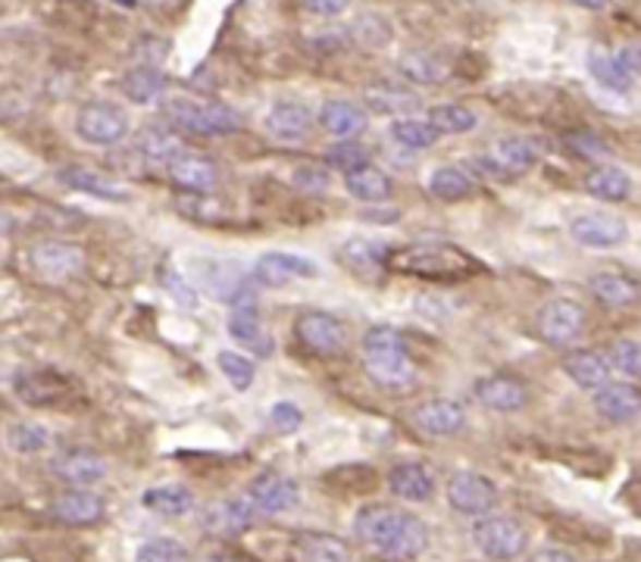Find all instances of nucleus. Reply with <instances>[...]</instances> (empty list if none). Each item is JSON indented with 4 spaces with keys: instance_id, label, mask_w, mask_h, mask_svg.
Segmentation results:
<instances>
[{
    "instance_id": "1",
    "label": "nucleus",
    "mask_w": 641,
    "mask_h": 562,
    "mask_svg": "<svg viewBox=\"0 0 641 562\" xmlns=\"http://www.w3.org/2000/svg\"><path fill=\"white\" fill-rule=\"evenodd\" d=\"M356 540L379 553L382 560H413L428 547V528L420 515L410 510H398V506H385V503H373L363 506L354 518Z\"/></svg>"
},
{
    "instance_id": "2",
    "label": "nucleus",
    "mask_w": 641,
    "mask_h": 562,
    "mask_svg": "<svg viewBox=\"0 0 641 562\" xmlns=\"http://www.w3.org/2000/svg\"><path fill=\"white\" fill-rule=\"evenodd\" d=\"M398 276H413L423 281H467L473 279L475 272H482V262L467 254L457 244H445V241H426V244H407L391 251L388 266Z\"/></svg>"
},
{
    "instance_id": "3",
    "label": "nucleus",
    "mask_w": 641,
    "mask_h": 562,
    "mask_svg": "<svg viewBox=\"0 0 641 562\" xmlns=\"http://www.w3.org/2000/svg\"><path fill=\"white\" fill-rule=\"evenodd\" d=\"M363 369L385 391H407L416 378L404 334L391 326H373L363 334Z\"/></svg>"
},
{
    "instance_id": "4",
    "label": "nucleus",
    "mask_w": 641,
    "mask_h": 562,
    "mask_svg": "<svg viewBox=\"0 0 641 562\" xmlns=\"http://www.w3.org/2000/svg\"><path fill=\"white\" fill-rule=\"evenodd\" d=\"M164 117L176 132H189V135H204V138H216V135H232L241 129V117L229 103H201V100H189V97H172L164 103Z\"/></svg>"
},
{
    "instance_id": "5",
    "label": "nucleus",
    "mask_w": 641,
    "mask_h": 562,
    "mask_svg": "<svg viewBox=\"0 0 641 562\" xmlns=\"http://www.w3.org/2000/svg\"><path fill=\"white\" fill-rule=\"evenodd\" d=\"M475 547L488 557V560L510 562L523 557L529 547V535H525L523 522L513 515H482L473 528Z\"/></svg>"
},
{
    "instance_id": "6",
    "label": "nucleus",
    "mask_w": 641,
    "mask_h": 562,
    "mask_svg": "<svg viewBox=\"0 0 641 562\" xmlns=\"http://www.w3.org/2000/svg\"><path fill=\"white\" fill-rule=\"evenodd\" d=\"M539 163V150L529 138H500L492 144L488 154H479L473 160L475 172L488 175V179H520L525 172H532Z\"/></svg>"
},
{
    "instance_id": "7",
    "label": "nucleus",
    "mask_w": 641,
    "mask_h": 562,
    "mask_svg": "<svg viewBox=\"0 0 641 562\" xmlns=\"http://www.w3.org/2000/svg\"><path fill=\"white\" fill-rule=\"evenodd\" d=\"M28 266L32 272L48 284H63L75 279L85 269V251L72 241H38L28 251Z\"/></svg>"
},
{
    "instance_id": "8",
    "label": "nucleus",
    "mask_w": 641,
    "mask_h": 562,
    "mask_svg": "<svg viewBox=\"0 0 641 562\" xmlns=\"http://www.w3.org/2000/svg\"><path fill=\"white\" fill-rule=\"evenodd\" d=\"M75 135L92 147H113L129 135V117L107 100H92L75 117Z\"/></svg>"
},
{
    "instance_id": "9",
    "label": "nucleus",
    "mask_w": 641,
    "mask_h": 562,
    "mask_svg": "<svg viewBox=\"0 0 641 562\" xmlns=\"http://www.w3.org/2000/svg\"><path fill=\"white\" fill-rule=\"evenodd\" d=\"M448 503L457 515L482 518L498 506V488L482 472H453L448 481Z\"/></svg>"
},
{
    "instance_id": "10",
    "label": "nucleus",
    "mask_w": 641,
    "mask_h": 562,
    "mask_svg": "<svg viewBox=\"0 0 641 562\" xmlns=\"http://www.w3.org/2000/svg\"><path fill=\"white\" fill-rule=\"evenodd\" d=\"M194 288H204L214 301L235 304L241 294H247V272L235 259H201L194 266Z\"/></svg>"
},
{
    "instance_id": "11",
    "label": "nucleus",
    "mask_w": 641,
    "mask_h": 562,
    "mask_svg": "<svg viewBox=\"0 0 641 562\" xmlns=\"http://www.w3.org/2000/svg\"><path fill=\"white\" fill-rule=\"evenodd\" d=\"M570 237L589 251H614L629 241V225L614 212H582L570 222Z\"/></svg>"
},
{
    "instance_id": "12",
    "label": "nucleus",
    "mask_w": 641,
    "mask_h": 562,
    "mask_svg": "<svg viewBox=\"0 0 641 562\" xmlns=\"http://www.w3.org/2000/svg\"><path fill=\"white\" fill-rule=\"evenodd\" d=\"M229 334L235 338L238 344L251 356H273L276 351V341L273 334L263 328L261 309H257V301L251 294H241L235 304H232V313H229Z\"/></svg>"
},
{
    "instance_id": "13",
    "label": "nucleus",
    "mask_w": 641,
    "mask_h": 562,
    "mask_svg": "<svg viewBox=\"0 0 641 562\" xmlns=\"http://www.w3.org/2000/svg\"><path fill=\"white\" fill-rule=\"evenodd\" d=\"M535 326L547 344H572L585 331V309L570 297H554L539 309Z\"/></svg>"
},
{
    "instance_id": "14",
    "label": "nucleus",
    "mask_w": 641,
    "mask_h": 562,
    "mask_svg": "<svg viewBox=\"0 0 641 562\" xmlns=\"http://www.w3.org/2000/svg\"><path fill=\"white\" fill-rule=\"evenodd\" d=\"M294 334L316 356H332L344 347V322L332 313H323V309L301 313L294 319Z\"/></svg>"
},
{
    "instance_id": "15",
    "label": "nucleus",
    "mask_w": 641,
    "mask_h": 562,
    "mask_svg": "<svg viewBox=\"0 0 641 562\" xmlns=\"http://www.w3.org/2000/svg\"><path fill=\"white\" fill-rule=\"evenodd\" d=\"M247 500L261 515H282L291 506H298L301 500V488L294 478H288L282 472H263L251 481L247 488Z\"/></svg>"
},
{
    "instance_id": "16",
    "label": "nucleus",
    "mask_w": 641,
    "mask_h": 562,
    "mask_svg": "<svg viewBox=\"0 0 641 562\" xmlns=\"http://www.w3.org/2000/svg\"><path fill=\"white\" fill-rule=\"evenodd\" d=\"M319 266L310 257L301 254H288V251H269L254 262V281H261L266 288H286L291 281L316 279Z\"/></svg>"
},
{
    "instance_id": "17",
    "label": "nucleus",
    "mask_w": 641,
    "mask_h": 562,
    "mask_svg": "<svg viewBox=\"0 0 641 562\" xmlns=\"http://www.w3.org/2000/svg\"><path fill=\"white\" fill-rule=\"evenodd\" d=\"M257 515L261 513L251 506L247 497L244 500H216L201 510V525L210 538H238L254 525Z\"/></svg>"
},
{
    "instance_id": "18",
    "label": "nucleus",
    "mask_w": 641,
    "mask_h": 562,
    "mask_svg": "<svg viewBox=\"0 0 641 562\" xmlns=\"http://www.w3.org/2000/svg\"><path fill=\"white\" fill-rule=\"evenodd\" d=\"M266 132L279 144H301L313 129V113L301 100H276L266 113Z\"/></svg>"
},
{
    "instance_id": "19",
    "label": "nucleus",
    "mask_w": 641,
    "mask_h": 562,
    "mask_svg": "<svg viewBox=\"0 0 641 562\" xmlns=\"http://www.w3.org/2000/svg\"><path fill=\"white\" fill-rule=\"evenodd\" d=\"M53 475L60 481H66L70 488H92L97 485L104 475H107V460L95 453V450H85V447H75V450H63L53 463Z\"/></svg>"
},
{
    "instance_id": "20",
    "label": "nucleus",
    "mask_w": 641,
    "mask_h": 562,
    "mask_svg": "<svg viewBox=\"0 0 641 562\" xmlns=\"http://www.w3.org/2000/svg\"><path fill=\"white\" fill-rule=\"evenodd\" d=\"M475 400L492 413H520L525 406V384L513 375H485L473 388Z\"/></svg>"
},
{
    "instance_id": "21",
    "label": "nucleus",
    "mask_w": 641,
    "mask_h": 562,
    "mask_svg": "<svg viewBox=\"0 0 641 562\" xmlns=\"http://www.w3.org/2000/svg\"><path fill=\"white\" fill-rule=\"evenodd\" d=\"M592 403L594 413L614 425H629L641 416V391L636 384L610 381L601 391H594Z\"/></svg>"
},
{
    "instance_id": "22",
    "label": "nucleus",
    "mask_w": 641,
    "mask_h": 562,
    "mask_svg": "<svg viewBox=\"0 0 641 562\" xmlns=\"http://www.w3.org/2000/svg\"><path fill=\"white\" fill-rule=\"evenodd\" d=\"M169 182L179 187L182 194H194V197H207L219 182L216 166L201 157V154H182L169 163Z\"/></svg>"
},
{
    "instance_id": "23",
    "label": "nucleus",
    "mask_w": 641,
    "mask_h": 562,
    "mask_svg": "<svg viewBox=\"0 0 641 562\" xmlns=\"http://www.w3.org/2000/svg\"><path fill=\"white\" fill-rule=\"evenodd\" d=\"M50 513H53V518H60L63 525L82 528V525L100 522L104 513H107V506H104V497H97L95 491H88V488H70V491H63L60 497H53Z\"/></svg>"
},
{
    "instance_id": "24",
    "label": "nucleus",
    "mask_w": 641,
    "mask_h": 562,
    "mask_svg": "<svg viewBox=\"0 0 641 562\" xmlns=\"http://www.w3.org/2000/svg\"><path fill=\"white\" fill-rule=\"evenodd\" d=\"M413 422L420 425V431H426L432 438H448L467 425V410L451 398H432L416 406Z\"/></svg>"
},
{
    "instance_id": "25",
    "label": "nucleus",
    "mask_w": 641,
    "mask_h": 562,
    "mask_svg": "<svg viewBox=\"0 0 641 562\" xmlns=\"http://www.w3.org/2000/svg\"><path fill=\"white\" fill-rule=\"evenodd\" d=\"M13 391L28 406H53L70 394V384H66V378L48 372V369H28V372H20L13 378Z\"/></svg>"
},
{
    "instance_id": "26",
    "label": "nucleus",
    "mask_w": 641,
    "mask_h": 562,
    "mask_svg": "<svg viewBox=\"0 0 641 562\" xmlns=\"http://www.w3.org/2000/svg\"><path fill=\"white\" fill-rule=\"evenodd\" d=\"M589 291L597 304L614 306V309H622V306H632L641 301V281L619 272V269H597L592 279H589Z\"/></svg>"
},
{
    "instance_id": "27",
    "label": "nucleus",
    "mask_w": 641,
    "mask_h": 562,
    "mask_svg": "<svg viewBox=\"0 0 641 562\" xmlns=\"http://www.w3.org/2000/svg\"><path fill=\"white\" fill-rule=\"evenodd\" d=\"M435 472L423 463H398L388 472V491L407 503H426L435 497Z\"/></svg>"
},
{
    "instance_id": "28",
    "label": "nucleus",
    "mask_w": 641,
    "mask_h": 562,
    "mask_svg": "<svg viewBox=\"0 0 641 562\" xmlns=\"http://www.w3.org/2000/svg\"><path fill=\"white\" fill-rule=\"evenodd\" d=\"M564 372L570 375L576 381V388L582 391H601L604 384H610V375H614V366L607 359V353L597 351H572L567 359H564Z\"/></svg>"
},
{
    "instance_id": "29",
    "label": "nucleus",
    "mask_w": 641,
    "mask_h": 562,
    "mask_svg": "<svg viewBox=\"0 0 641 562\" xmlns=\"http://www.w3.org/2000/svg\"><path fill=\"white\" fill-rule=\"evenodd\" d=\"M57 179L66 187H72V191L88 194V197H97V200H113V204L129 200V191H125V187H119L113 179L100 175L95 169H85V166H63V169L57 172Z\"/></svg>"
},
{
    "instance_id": "30",
    "label": "nucleus",
    "mask_w": 641,
    "mask_h": 562,
    "mask_svg": "<svg viewBox=\"0 0 641 562\" xmlns=\"http://www.w3.org/2000/svg\"><path fill=\"white\" fill-rule=\"evenodd\" d=\"M319 125L338 140H354L366 132V110L351 100H329L319 110Z\"/></svg>"
},
{
    "instance_id": "31",
    "label": "nucleus",
    "mask_w": 641,
    "mask_h": 562,
    "mask_svg": "<svg viewBox=\"0 0 641 562\" xmlns=\"http://www.w3.org/2000/svg\"><path fill=\"white\" fill-rule=\"evenodd\" d=\"M135 150L150 163H172L176 157L185 154V140L172 125H144L135 135Z\"/></svg>"
},
{
    "instance_id": "32",
    "label": "nucleus",
    "mask_w": 641,
    "mask_h": 562,
    "mask_svg": "<svg viewBox=\"0 0 641 562\" xmlns=\"http://www.w3.org/2000/svg\"><path fill=\"white\" fill-rule=\"evenodd\" d=\"M291 560L294 562H351V547L335 535L310 532L291 543Z\"/></svg>"
},
{
    "instance_id": "33",
    "label": "nucleus",
    "mask_w": 641,
    "mask_h": 562,
    "mask_svg": "<svg viewBox=\"0 0 641 562\" xmlns=\"http://www.w3.org/2000/svg\"><path fill=\"white\" fill-rule=\"evenodd\" d=\"M398 72H401V78H407L410 85H420V88H435V85L448 82V63L428 50H407L398 60Z\"/></svg>"
},
{
    "instance_id": "34",
    "label": "nucleus",
    "mask_w": 641,
    "mask_h": 562,
    "mask_svg": "<svg viewBox=\"0 0 641 562\" xmlns=\"http://www.w3.org/2000/svg\"><path fill=\"white\" fill-rule=\"evenodd\" d=\"M391 247L376 237H351L338 247V259L344 266H351L354 272H376L382 266H388Z\"/></svg>"
},
{
    "instance_id": "35",
    "label": "nucleus",
    "mask_w": 641,
    "mask_h": 562,
    "mask_svg": "<svg viewBox=\"0 0 641 562\" xmlns=\"http://www.w3.org/2000/svg\"><path fill=\"white\" fill-rule=\"evenodd\" d=\"M475 191V175L463 166H438L432 169L428 175V194L435 200H445V204H453V200H463Z\"/></svg>"
},
{
    "instance_id": "36",
    "label": "nucleus",
    "mask_w": 641,
    "mask_h": 562,
    "mask_svg": "<svg viewBox=\"0 0 641 562\" xmlns=\"http://www.w3.org/2000/svg\"><path fill=\"white\" fill-rule=\"evenodd\" d=\"M589 72H592V78L601 88H607V91L614 94H629L632 91V82H636V75H629V70L619 63L617 53L601 50V47L589 50Z\"/></svg>"
},
{
    "instance_id": "37",
    "label": "nucleus",
    "mask_w": 641,
    "mask_h": 562,
    "mask_svg": "<svg viewBox=\"0 0 641 562\" xmlns=\"http://www.w3.org/2000/svg\"><path fill=\"white\" fill-rule=\"evenodd\" d=\"M344 187H348V194L356 197V200H363V204H385L388 197H391V179L382 172L379 166L366 163L354 169V172H348L344 175Z\"/></svg>"
},
{
    "instance_id": "38",
    "label": "nucleus",
    "mask_w": 641,
    "mask_h": 562,
    "mask_svg": "<svg viewBox=\"0 0 641 562\" xmlns=\"http://www.w3.org/2000/svg\"><path fill=\"white\" fill-rule=\"evenodd\" d=\"M167 85V75L157 66H135V70L122 75L119 91L125 94V100H132V103H154V100L164 97Z\"/></svg>"
},
{
    "instance_id": "39",
    "label": "nucleus",
    "mask_w": 641,
    "mask_h": 562,
    "mask_svg": "<svg viewBox=\"0 0 641 562\" xmlns=\"http://www.w3.org/2000/svg\"><path fill=\"white\" fill-rule=\"evenodd\" d=\"M142 506L147 513H157L164 518H182L194 510V493L182 485H160L142 493Z\"/></svg>"
},
{
    "instance_id": "40",
    "label": "nucleus",
    "mask_w": 641,
    "mask_h": 562,
    "mask_svg": "<svg viewBox=\"0 0 641 562\" xmlns=\"http://www.w3.org/2000/svg\"><path fill=\"white\" fill-rule=\"evenodd\" d=\"M585 191L597 200L619 204L632 194V179L617 166H594L592 172L585 175Z\"/></svg>"
},
{
    "instance_id": "41",
    "label": "nucleus",
    "mask_w": 641,
    "mask_h": 562,
    "mask_svg": "<svg viewBox=\"0 0 641 562\" xmlns=\"http://www.w3.org/2000/svg\"><path fill=\"white\" fill-rule=\"evenodd\" d=\"M438 138H442V132L428 119L401 117L391 122V140L407 150H426L432 144H438Z\"/></svg>"
},
{
    "instance_id": "42",
    "label": "nucleus",
    "mask_w": 641,
    "mask_h": 562,
    "mask_svg": "<svg viewBox=\"0 0 641 562\" xmlns=\"http://www.w3.org/2000/svg\"><path fill=\"white\" fill-rule=\"evenodd\" d=\"M7 447L20 456H35L50 447V428L41 422H13L7 428Z\"/></svg>"
},
{
    "instance_id": "43",
    "label": "nucleus",
    "mask_w": 641,
    "mask_h": 562,
    "mask_svg": "<svg viewBox=\"0 0 641 562\" xmlns=\"http://www.w3.org/2000/svg\"><path fill=\"white\" fill-rule=\"evenodd\" d=\"M366 97V107L376 110V113H407V110H416L420 107V97L410 91V88H401V85H376L370 91L363 94Z\"/></svg>"
},
{
    "instance_id": "44",
    "label": "nucleus",
    "mask_w": 641,
    "mask_h": 562,
    "mask_svg": "<svg viewBox=\"0 0 641 562\" xmlns=\"http://www.w3.org/2000/svg\"><path fill=\"white\" fill-rule=\"evenodd\" d=\"M426 119L442 135H467L479 125V117L463 103H438V107L428 110Z\"/></svg>"
},
{
    "instance_id": "45",
    "label": "nucleus",
    "mask_w": 641,
    "mask_h": 562,
    "mask_svg": "<svg viewBox=\"0 0 641 562\" xmlns=\"http://www.w3.org/2000/svg\"><path fill=\"white\" fill-rule=\"evenodd\" d=\"M216 369L226 375V381H229L235 391H247V388L254 384V378H257V363L238 351L216 353Z\"/></svg>"
},
{
    "instance_id": "46",
    "label": "nucleus",
    "mask_w": 641,
    "mask_h": 562,
    "mask_svg": "<svg viewBox=\"0 0 641 562\" xmlns=\"http://www.w3.org/2000/svg\"><path fill=\"white\" fill-rule=\"evenodd\" d=\"M189 560V550L185 543L172 538H150L144 540L135 553V562H185Z\"/></svg>"
},
{
    "instance_id": "47",
    "label": "nucleus",
    "mask_w": 641,
    "mask_h": 562,
    "mask_svg": "<svg viewBox=\"0 0 641 562\" xmlns=\"http://www.w3.org/2000/svg\"><path fill=\"white\" fill-rule=\"evenodd\" d=\"M607 359H610L614 372L641 381V341L622 338V341H617V344L610 347Z\"/></svg>"
},
{
    "instance_id": "48",
    "label": "nucleus",
    "mask_w": 641,
    "mask_h": 562,
    "mask_svg": "<svg viewBox=\"0 0 641 562\" xmlns=\"http://www.w3.org/2000/svg\"><path fill=\"white\" fill-rule=\"evenodd\" d=\"M351 32H354L356 41L366 47L388 45V38H391V28H388V23L382 16H360Z\"/></svg>"
},
{
    "instance_id": "49",
    "label": "nucleus",
    "mask_w": 641,
    "mask_h": 562,
    "mask_svg": "<svg viewBox=\"0 0 641 562\" xmlns=\"http://www.w3.org/2000/svg\"><path fill=\"white\" fill-rule=\"evenodd\" d=\"M326 160H329L335 169H341V172L348 175V172H354V169H360V166H366V150H363L356 140H341L338 147L329 150V157H326Z\"/></svg>"
},
{
    "instance_id": "50",
    "label": "nucleus",
    "mask_w": 641,
    "mask_h": 562,
    "mask_svg": "<svg viewBox=\"0 0 641 562\" xmlns=\"http://www.w3.org/2000/svg\"><path fill=\"white\" fill-rule=\"evenodd\" d=\"M567 144L572 147V154L582 157V160H601V157L610 154V147L597 138V135H592V132H576V135L567 138Z\"/></svg>"
},
{
    "instance_id": "51",
    "label": "nucleus",
    "mask_w": 641,
    "mask_h": 562,
    "mask_svg": "<svg viewBox=\"0 0 641 562\" xmlns=\"http://www.w3.org/2000/svg\"><path fill=\"white\" fill-rule=\"evenodd\" d=\"M269 422L279 428V431H298L301 428V422H304V413H301V406L298 403H291V400H279V403H273V410H269Z\"/></svg>"
},
{
    "instance_id": "52",
    "label": "nucleus",
    "mask_w": 641,
    "mask_h": 562,
    "mask_svg": "<svg viewBox=\"0 0 641 562\" xmlns=\"http://www.w3.org/2000/svg\"><path fill=\"white\" fill-rule=\"evenodd\" d=\"M164 288H167L169 294L179 301V306H185V309H197V288H194L191 281L182 279L179 272L167 269V272H164Z\"/></svg>"
},
{
    "instance_id": "53",
    "label": "nucleus",
    "mask_w": 641,
    "mask_h": 562,
    "mask_svg": "<svg viewBox=\"0 0 641 562\" xmlns=\"http://www.w3.org/2000/svg\"><path fill=\"white\" fill-rule=\"evenodd\" d=\"M301 7L307 13H313V16L332 20V16H341L348 10V0H301Z\"/></svg>"
},
{
    "instance_id": "54",
    "label": "nucleus",
    "mask_w": 641,
    "mask_h": 562,
    "mask_svg": "<svg viewBox=\"0 0 641 562\" xmlns=\"http://www.w3.org/2000/svg\"><path fill=\"white\" fill-rule=\"evenodd\" d=\"M294 182L301 187H313V191H326L329 185V175L323 172V169H316V166H310V169H298L294 172Z\"/></svg>"
},
{
    "instance_id": "55",
    "label": "nucleus",
    "mask_w": 641,
    "mask_h": 562,
    "mask_svg": "<svg viewBox=\"0 0 641 562\" xmlns=\"http://www.w3.org/2000/svg\"><path fill=\"white\" fill-rule=\"evenodd\" d=\"M617 57H619V63L629 70V75H639L641 72V47H636V45L619 47Z\"/></svg>"
},
{
    "instance_id": "56",
    "label": "nucleus",
    "mask_w": 641,
    "mask_h": 562,
    "mask_svg": "<svg viewBox=\"0 0 641 562\" xmlns=\"http://www.w3.org/2000/svg\"><path fill=\"white\" fill-rule=\"evenodd\" d=\"M529 562H576V557H572L570 550H564V547H545L535 557H529Z\"/></svg>"
},
{
    "instance_id": "57",
    "label": "nucleus",
    "mask_w": 641,
    "mask_h": 562,
    "mask_svg": "<svg viewBox=\"0 0 641 562\" xmlns=\"http://www.w3.org/2000/svg\"><path fill=\"white\" fill-rule=\"evenodd\" d=\"M572 3H579V7H585V10H604L610 0H572Z\"/></svg>"
},
{
    "instance_id": "58",
    "label": "nucleus",
    "mask_w": 641,
    "mask_h": 562,
    "mask_svg": "<svg viewBox=\"0 0 641 562\" xmlns=\"http://www.w3.org/2000/svg\"><path fill=\"white\" fill-rule=\"evenodd\" d=\"M207 562H247L235 557V553H214V557H207Z\"/></svg>"
},
{
    "instance_id": "59",
    "label": "nucleus",
    "mask_w": 641,
    "mask_h": 562,
    "mask_svg": "<svg viewBox=\"0 0 641 562\" xmlns=\"http://www.w3.org/2000/svg\"><path fill=\"white\" fill-rule=\"evenodd\" d=\"M117 3H122V7H135V0H117Z\"/></svg>"
},
{
    "instance_id": "60",
    "label": "nucleus",
    "mask_w": 641,
    "mask_h": 562,
    "mask_svg": "<svg viewBox=\"0 0 641 562\" xmlns=\"http://www.w3.org/2000/svg\"><path fill=\"white\" fill-rule=\"evenodd\" d=\"M0 216H3V210H0Z\"/></svg>"
}]
</instances>
